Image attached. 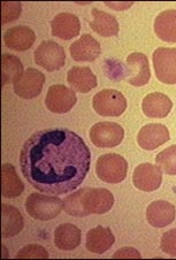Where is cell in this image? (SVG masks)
I'll list each match as a JSON object with an SVG mask.
<instances>
[{
	"instance_id": "23",
	"label": "cell",
	"mask_w": 176,
	"mask_h": 260,
	"mask_svg": "<svg viewBox=\"0 0 176 260\" xmlns=\"http://www.w3.org/2000/svg\"><path fill=\"white\" fill-rule=\"evenodd\" d=\"M24 190L23 182L20 180L15 168L11 164H4L2 167V194L13 199L21 196Z\"/></svg>"
},
{
	"instance_id": "6",
	"label": "cell",
	"mask_w": 176,
	"mask_h": 260,
	"mask_svg": "<svg viewBox=\"0 0 176 260\" xmlns=\"http://www.w3.org/2000/svg\"><path fill=\"white\" fill-rule=\"evenodd\" d=\"M35 62L47 72H55L65 66L66 53L63 47L53 41L42 42L35 51Z\"/></svg>"
},
{
	"instance_id": "25",
	"label": "cell",
	"mask_w": 176,
	"mask_h": 260,
	"mask_svg": "<svg viewBox=\"0 0 176 260\" xmlns=\"http://www.w3.org/2000/svg\"><path fill=\"white\" fill-rule=\"evenodd\" d=\"M2 213V228L3 237H13L23 229V216L21 212L14 206L3 204Z\"/></svg>"
},
{
	"instance_id": "15",
	"label": "cell",
	"mask_w": 176,
	"mask_h": 260,
	"mask_svg": "<svg viewBox=\"0 0 176 260\" xmlns=\"http://www.w3.org/2000/svg\"><path fill=\"white\" fill-rule=\"evenodd\" d=\"M51 28L54 37L69 41L79 36L81 23L79 17L72 13H60L51 21Z\"/></svg>"
},
{
	"instance_id": "17",
	"label": "cell",
	"mask_w": 176,
	"mask_h": 260,
	"mask_svg": "<svg viewBox=\"0 0 176 260\" xmlns=\"http://www.w3.org/2000/svg\"><path fill=\"white\" fill-rule=\"evenodd\" d=\"M4 42L11 50L23 52L29 50L36 42V34L29 27L20 25L6 30L4 34Z\"/></svg>"
},
{
	"instance_id": "24",
	"label": "cell",
	"mask_w": 176,
	"mask_h": 260,
	"mask_svg": "<svg viewBox=\"0 0 176 260\" xmlns=\"http://www.w3.org/2000/svg\"><path fill=\"white\" fill-rule=\"evenodd\" d=\"M154 31L161 41L176 43V10L161 12L154 21Z\"/></svg>"
},
{
	"instance_id": "1",
	"label": "cell",
	"mask_w": 176,
	"mask_h": 260,
	"mask_svg": "<svg viewBox=\"0 0 176 260\" xmlns=\"http://www.w3.org/2000/svg\"><path fill=\"white\" fill-rule=\"evenodd\" d=\"M91 153L82 137L68 129H44L30 136L20 153L22 174L38 191L66 194L83 183Z\"/></svg>"
},
{
	"instance_id": "9",
	"label": "cell",
	"mask_w": 176,
	"mask_h": 260,
	"mask_svg": "<svg viewBox=\"0 0 176 260\" xmlns=\"http://www.w3.org/2000/svg\"><path fill=\"white\" fill-rule=\"evenodd\" d=\"M77 97L75 91L61 84L50 86L45 97L47 110L55 114H65L75 106Z\"/></svg>"
},
{
	"instance_id": "14",
	"label": "cell",
	"mask_w": 176,
	"mask_h": 260,
	"mask_svg": "<svg viewBox=\"0 0 176 260\" xmlns=\"http://www.w3.org/2000/svg\"><path fill=\"white\" fill-rule=\"evenodd\" d=\"M71 55L75 61L92 62L101 53L99 42L89 34H84L80 40L75 41L69 47Z\"/></svg>"
},
{
	"instance_id": "16",
	"label": "cell",
	"mask_w": 176,
	"mask_h": 260,
	"mask_svg": "<svg viewBox=\"0 0 176 260\" xmlns=\"http://www.w3.org/2000/svg\"><path fill=\"white\" fill-rule=\"evenodd\" d=\"M175 206L166 201H154L147 209L148 222L154 228H165L175 220Z\"/></svg>"
},
{
	"instance_id": "28",
	"label": "cell",
	"mask_w": 176,
	"mask_h": 260,
	"mask_svg": "<svg viewBox=\"0 0 176 260\" xmlns=\"http://www.w3.org/2000/svg\"><path fill=\"white\" fill-rule=\"evenodd\" d=\"M21 3H3L2 4V23L13 22L21 15Z\"/></svg>"
},
{
	"instance_id": "32",
	"label": "cell",
	"mask_w": 176,
	"mask_h": 260,
	"mask_svg": "<svg viewBox=\"0 0 176 260\" xmlns=\"http://www.w3.org/2000/svg\"><path fill=\"white\" fill-rule=\"evenodd\" d=\"M132 5V3H130V4H114V3H106V6H109V7H111V8H114L115 11H124V10H127L128 7H130Z\"/></svg>"
},
{
	"instance_id": "2",
	"label": "cell",
	"mask_w": 176,
	"mask_h": 260,
	"mask_svg": "<svg viewBox=\"0 0 176 260\" xmlns=\"http://www.w3.org/2000/svg\"><path fill=\"white\" fill-rule=\"evenodd\" d=\"M113 205V193L104 188H82L63 199V210L67 214L76 218L105 214Z\"/></svg>"
},
{
	"instance_id": "30",
	"label": "cell",
	"mask_w": 176,
	"mask_h": 260,
	"mask_svg": "<svg viewBox=\"0 0 176 260\" xmlns=\"http://www.w3.org/2000/svg\"><path fill=\"white\" fill-rule=\"evenodd\" d=\"M16 258L47 259L49 258V252H47L42 245L30 244V245L24 246L22 250H20V252L16 254Z\"/></svg>"
},
{
	"instance_id": "18",
	"label": "cell",
	"mask_w": 176,
	"mask_h": 260,
	"mask_svg": "<svg viewBox=\"0 0 176 260\" xmlns=\"http://www.w3.org/2000/svg\"><path fill=\"white\" fill-rule=\"evenodd\" d=\"M173 108V103L170 98L160 92H153L148 94L142 103L143 113L153 119H164L170 113Z\"/></svg>"
},
{
	"instance_id": "5",
	"label": "cell",
	"mask_w": 176,
	"mask_h": 260,
	"mask_svg": "<svg viewBox=\"0 0 176 260\" xmlns=\"http://www.w3.org/2000/svg\"><path fill=\"white\" fill-rule=\"evenodd\" d=\"M92 107L98 115L115 118L127 110V99L118 90L105 89L93 97Z\"/></svg>"
},
{
	"instance_id": "31",
	"label": "cell",
	"mask_w": 176,
	"mask_h": 260,
	"mask_svg": "<svg viewBox=\"0 0 176 260\" xmlns=\"http://www.w3.org/2000/svg\"><path fill=\"white\" fill-rule=\"evenodd\" d=\"M113 258L114 259H117V258H120V259H122V258L140 259V253L134 248H122V249L118 250L117 252L113 254Z\"/></svg>"
},
{
	"instance_id": "13",
	"label": "cell",
	"mask_w": 176,
	"mask_h": 260,
	"mask_svg": "<svg viewBox=\"0 0 176 260\" xmlns=\"http://www.w3.org/2000/svg\"><path fill=\"white\" fill-rule=\"evenodd\" d=\"M169 138V130L167 129L166 125L160 123H149L139 130L137 142L142 149L152 151L168 142Z\"/></svg>"
},
{
	"instance_id": "12",
	"label": "cell",
	"mask_w": 176,
	"mask_h": 260,
	"mask_svg": "<svg viewBox=\"0 0 176 260\" xmlns=\"http://www.w3.org/2000/svg\"><path fill=\"white\" fill-rule=\"evenodd\" d=\"M132 182L135 187L142 191H154L161 185L162 171L156 165L140 164L135 168Z\"/></svg>"
},
{
	"instance_id": "27",
	"label": "cell",
	"mask_w": 176,
	"mask_h": 260,
	"mask_svg": "<svg viewBox=\"0 0 176 260\" xmlns=\"http://www.w3.org/2000/svg\"><path fill=\"white\" fill-rule=\"evenodd\" d=\"M156 164L168 175H176V145H170L156 157Z\"/></svg>"
},
{
	"instance_id": "8",
	"label": "cell",
	"mask_w": 176,
	"mask_h": 260,
	"mask_svg": "<svg viewBox=\"0 0 176 260\" xmlns=\"http://www.w3.org/2000/svg\"><path fill=\"white\" fill-rule=\"evenodd\" d=\"M90 140L97 147L110 149L121 144L124 130L115 122H98L90 129Z\"/></svg>"
},
{
	"instance_id": "3",
	"label": "cell",
	"mask_w": 176,
	"mask_h": 260,
	"mask_svg": "<svg viewBox=\"0 0 176 260\" xmlns=\"http://www.w3.org/2000/svg\"><path fill=\"white\" fill-rule=\"evenodd\" d=\"M63 201L57 196L33 192L25 201V210L31 218L41 221L52 220L61 213Z\"/></svg>"
},
{
	"instance_id": "21",
	"label": "cell",
	"mask_w": 176,
	"mask_h": 260,
	"mask_svg": "<svg viewBox=\"0 0 176 260\" xmlns=\"http://www.w3.org/2000/svg\"><path fill=\"white\" fill-rule=\"evenodd\" d=\"M82 233L72 223H62L54 232V244L59 250L72 251L81 244Z\"/></svg>"
},
{
	"instance_id": "26",
	"label": "cell",
	"mask_w": 176,
	"mask_h": 260,
	"mask_svg": "<svg viewBox=\"0 0 176 260\" xmlns=\"http://www.w3.org/2000/svg\"><path fill=\"white\" fill-rule=\"evenodd\" d=\"M23 66L20 59L12 54H4L2 58V76H3V85L7 84L8 82L14 83V81L19 76L22 75Z\"/></svg>"
},
{
	"instance_id": "11",
	"label": "cell",
	"mask_w": 176,
	"mask_h": 260,
	"mask_svg": "<svg viewBox=\"0 0 176 260\" xmlns=\"http://www.w3.org/2000/svg\"><path fill=\"white\" fill-rule=\"evenodd\" d=\"M127 71L124 73L128 83L132 86H143L150 81L151 72H150L149 59L144 53L135 52L128 55Z\"/></svg>"
},
{
	"instance_id": "10",
	"label": "cell",
	"mask_w": 176,
	"mask_h": 260,
	"mask_svg": "<svg viewBox=\"0 0 176 260\" xmlns=\"http://www.w3.org/2000/svg\"><path fill=\"white\" fill-rule=\"evenodd\" d=\"M45 75L35 68H28L14 81V92L23 99H32L41 94Z\"/></svg>"
},
{
	"instance_id": "22",
	"label": "cell",
	"mask_w": 176,
	"mask_h": 260,
	"mask_svg": "<svg viewBox=\"0 0 176 260\" xmlns=\"http://www.w3.org/2000/svg\"><path fill=\"white\" fill-rule=\"evenodd\" d=\"M91 14L93 20L89 24L94 32L101 37H113L119 34V22L114 15L99 11L98 8H93Z\"/></svg>"
},
{
	"instance_id": "20",
	"label": "cell",
	"mask_w": 176,
	"mask_h": 260,
	"mask_svg": "<svg viewBox=\"0 0 176 260\" xmlns=\"http://www.w3.org/2000/svg\"><path fill=\"white\" fill-rule=\"evenodd\" d=\"M71 88L81 93H88L98 85L97 76L89 67H73L67 74Z\"/></svg>"
},
{
	"instance_id": "7",
	"label": "cell",
	"mask_w": 176,
	"mask_h": 260,
	"mask_svg": "<svg viewBox=\"0 0 176 260\" xmlns=\"http://www.w3.org/2000/svg\"><path fill=\"white\" fill-rule=\"evenodd\" d=\"M152 60L157 79L165 84H176V49L160 47L153 52Z\"/></svg>"
},
{
	"instance_id": "19",
	"label": "cell",
	"mask_w": 176,
	"mask_h": 260,
	"mask_svg": "<svg viewBox=\"0 0 176 260\" xmlns=\"http://www.w3.org/2000/svg\"><path fill=\"white\" fill-rule=\"evenodd\" d=\"M115 243V236L109 227L98 226L90 229L87 234L85 246L90 252L96 254L105 253Z\"/></svg>"
},
{
	"instance_id": "4",
	"label": "cell",
	"mask_w": 176,
	"mask_h": 260,
	"mask_svg": "<svg viewBox=\"0 0 176 260\" xmlns=\"http://www.w3.org/2000/svg\"><path fill=\"white\" fill-rule=\"evenodd\" d=\"M97 176L101 181L111 184L121 183L127 177V160L117 153H107L100 155L96 164Z\"/></svg>"
},
{
	"instance_id": "29",
	"label": "cell",
	"mask_w": 176,
	"mask_h": 260,
	"mask_svg": "<svg viewBox=\"0 0 176 260\" xmlns=\"http://www.w3.org/2000/svg\"><path fill=\"white\" fill-rule=\"evenodd\" d=\"M160 249L170 257H176V228L164 233L160 241Z\"/></svg>"
}]
</instances>
